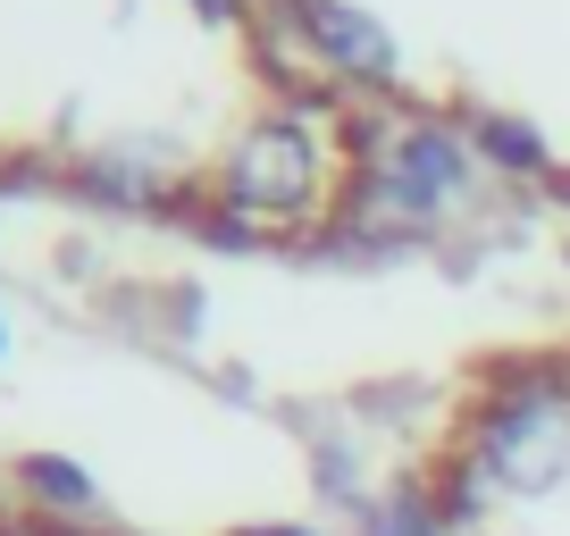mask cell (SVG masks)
Masks as SVG:
<instances>
[{"label":"cell","instance_id":"6da1fadb","mask_svg":"<svg viewBox=\"0 0 570 536\" xmlns=\"http://www.w3.org/2000/svg\"><path fill=\"white\" fill-rule=\"evenodd\" d=\"M218 201L252 227H311L353 201V151L327 143L303 109H277L218 160Z\"/></svg>","mask_w":570,"mask_h":536},{"label":"cell","instance_id":"7a4b0ae2","mask_svg":"<svg viewBox=\"0 0 570 536\" xmlns=\"http://www.w3.org/2000/svg\"><path fill=\"white\" fill-rule=\"evenodd\" d=\"M479 478L512 486V495H546L553 478H570V394L553 386L503 394L479 419Z\"/></svg>","mask_w":570,"mask_h":536},{"label":"cell","instance_id":"3957f363","mask_svg":"<svg viewBox=\"0 0 570 536\" xmlns=\"http://www.w3.org/2000/svg\"><path fill=\"white\" fill-rule=\"evenodd\" d=\"M285 26L336 76H353V85H394V42H386V26H377L370 9H353V0H285Z\"/></svg>","mask_w":570,"mask_h":536},{"label":"cell","instance_id":"277c9868","mask_svg":"<svg viewBox=\"0 0 570 536\" xmlns=\"http://www.w3.org/2000/svg\"><path fill=\"white\" fill-rule=\"evenodd\" d=\"M18 478H26V495L51 503V512H92V503H101V486H92L76 461H59V453H26Z\"/></svg>","mask_w":570,"mask_h":536},{"label":"cell","instance_id":"5b68a950","mask_svg":"<svg viewBox=\"0 0 570 536\" xmlns=\"http://www.w3.org/2000/svg\"><path fill=\"white\" fill-rule=\"evenodd\" d=\"M479 151H487L495 168H520V177H546V168H553V151L537 143L520 118H479Z\"/></svg>","mask_w":570,"mask_h":536},{"label":"cell","instance_id":"8992f818","mask_svg":"<svg viewBox=\"0 0 570 536\" xmlns=\"http://www.w3.org/2000/svg\"><path fill=\"white\" fill-rule=\"evenodd\" d=\"M194 9H202V18H218V26H227V18H252V0H194Z\"/></svg>","mask_w":570,"mask_h":536},{"label":"cell","instance_id":"52a82bcc","mask_svg":"<svg viewBox=\"0 0 570 536\" xmlns=\"http://www.w3.org/2000/svg\"><path fill=\"white\" fill-rule=\"evenodd\" d=\"M244 536H320V528H244Z\"/></svg>","mask_w":570,"mask_h":536}]
</instances>
